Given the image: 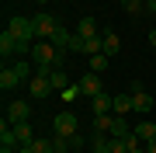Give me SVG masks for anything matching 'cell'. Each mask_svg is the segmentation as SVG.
I'll list each match as a JSON object with an SVG mask.
<instances>
[{"label": "cell", "mask_w": 156, "mask_h": 153, "mask_svg": "<svg viewBox=\"0 0 156 153\" xmlns=\"http://www.w3.org/2000/svg\"><path fill=\"white\" fill-rule=\"evenodd\" d=\"M42 4H45V0H42Z\"/></svg>", "instance_id": "32"}, {"label": "cell", "mask_w": 156, "mask_h": 153, "mask_svg": "<svg viewBox=\"0 0 156 153\" xmlns=\"http://www.w3.org/2000/svg\"><path fill=\"white\" fill-rule=\"evenodd\" d=\"M49 42H52V46H56V49H69L73 35H69V31H66V28H62V24H59V28L52 31V38H49Z\"/></svg>", "instance_id": "14"}, {"label": "cell", "mask_w": 156, "mask_h": 153, "mask_svg": "<svg viewBox=\"0 0 156 153\" xmlns=\"http://www.w3.org/2000/svg\"><path fill=\"white\" fill-rule=\"evenodd\" d=\"M69 52H83V56H87V38L73 35V42H69Z\"/></svg>", "instance_id": "25"}, {"label": "cell", "mask_w": 156, "mask_h": 153, "mask_svg": "<svg viewBox=\"0 0 156 153\" xmlns=\"http://www.w3.org/2000/svg\"><path fill=\"white\" fill-rule=\"evenodd\" d=\"M76 129H80V122H76V115H73V111H59L56 118H52V132H62V136H76Z\"/></svg>", "instance_id": "3"}, {"label": "cell", "mask_w": 156, "mask_h": 153, "mask_svg": "<svg viewBox=\"0 0 156 153\" xmlns=\"http://www.w3.org/2000/svg\"><path fill=\"white\" fill-rule=\"evenodd\" d=\"M111 122H115V111H108V115H94L90 132H111Z\"/></svg>", "instance_id": "11"}, {"label": "cell", "mask_w": 156, "mask_h": 153, "mask_svg": "<svg viewBox=\"0 0 156 153\" xmlns=\"http://www.w3.org/2000/svg\"><path fill=\"white\" fill-rule=\"evenodd\" d=\"M142 7H146V14H153V17H156V0H142Z\"/></svg>", "instance_id": "28"}, {"label": "cell", "mask_w": 156, "mask_h": 153, "mask_svg": "<svg viewBox=\"0 0 156 153\" xmlns=\"http://www.w3.org/2000/svg\"><path fill=\"white\" fill-rule=\"evenodd\" d=\"M132 111H139V115L156 111V97L149 91H142V84H132Z\"/></svg>", "instance_id": "1"}, {"label": "cell", "mask_w": 156, "mask_h": 153, "mask_svg": "<svg viewBox=\"0 0 156 153\" xmlns=\"http://www.w3.org/2000/svg\"><path fill=\"white\" fill-rule=\"evenodd\" d=\"M149 46H153V52H156V28L149 31Z\"/></svg>", "instance_id": "30"}, {"label": "cell", "mask_w": 156, "mask_h": 153, "mask_svg": "<svg viewBox=\"0 0 156 153\" xmlns=\"http://www.w3.org/2000/svg\"><path fill=\"white\" fill-rule=\"evenodd\" d=\"M122 4V11H128V14H142L146 7H142V0H118Z\"/></svg>", "instance_id": "23"}, {"label": "cell", "mask_w": 156, "mask_h": 153, "mask_svg": "<svg viewBox=\"0 0 156 153\" xmlns=\"http://www.w3.org/2000/svg\"><path fill=\"white\" fill-rule=\"evenodd\" d=\"M31 21H35V35H38V42H42V38H52V31L59 28V21H56L49 11H38Z\"/></svg>", "instance_id": "2"}, {"label": "cell", "mask_w": 156, "mask_h": 153, "mask_svg": "<svg viewBox=\"0 0 156 153\" xmlns=\"http://www.w3.org/2000/svg\"><path fill=\"white\" fill-rule=\"evenodd\" d=\"M14 132H17V143H21V146H31V143H35V129H31V122H17Z\"/></svg>", "instance_id": "10"}, {"label": "cell", "mask_w": 156, "mask_h": 153, "mask_svg": "<svg viewBox=\"0 0 156 153\" xmlns=\"http://www.w3.org/2000/svg\"><path fill=\"white\" fill-rule=\"evenodd\" d=\"M118 49H122L118 35L115 31H104V56H118Z\"/></svg>", "instance_id": "17"}, {"label": "cell", "mask_w": 156, "mask_h": 153, "mask_svg": "<svg viewBox=\"0 0 156 153\" xmlns=\"http://www.w3.org/2000/svg\"><path fill=\"white\" fill-rule=\"evenodd\" d=\"M21 80H24V73L17 70V63H14V66H4V70H0V91H11V87H17Z\"/></svg>", "instance_id": "4"}, {"label": "cell", "mask_w": 156, "mask_h": 153, "mask_svg": "<svg viewBox=\"0 0 156 153\" xmlns=\"http://www.w3.org/2000/svg\"><path fill=\"white\" fill-rule=\"evenodd\" d=\"M76 35L80 38H97V21L94 17H83V21L76 24Z\"/></svg>", "instance_id": "13"}, {"label": "cell", "mask_w": 156, "mask_h": 153, "mask_svg": "<svg viewBox=\"0 0 156 153\" xmlns=\"http://www.w3.org/2000/svg\"><path fill=\"white\" fill-rule=\"evenodd\" d=\"M132 132H135V136H139L142 143H149V139L156 136V125H153V122H146V118H142V122H139V125H135V129H132Z\"/></svg>", "instance_id": "15"}, {"label": "cell", "mask_w": 156, "mask_h": 153, "mask_svg": "<svg viewBox=\"0 0 156 153\" xmlns=\"http://www.w3.org/2000/svg\"><path fill=\"white\" fill-rule=\"evenodd\" d=\"M76 84H80V94H87V97H97L101 91H104V87H101V77H97V73H83V77L76 80Z\"/></svg>", "instance_id": "6"}, {"label": "cell", "mask_w": 156, "mask_h": 153, "mask_svg": "<svg viewBox=\"0 0 156 153\" xmlns=\"http://www.w3.org/2000/svg\"><path fill=\"white\" fill-rule=\"evenodd\" d=\"M146 153H156V136H153L149 143H146Z\"/></svg>", "instance_id": "29"}, {"label": "cell", "mask_w": 156, "mask_h": 153, "mask_svg": "<svg viewBox=\"0 0 156 153\" xmlns=\"http://www.w3.org/2000/svg\"><path fill=\"white\" fill-rule=\"evenodd\" d=\"M31 150H35V153H56V146H52V136H49V139H38V136H35Z\"/></svg>", "instance_id": "21"}, {"label": "cell", "mask_w": 156, "mask_h": 153, "mask_svg": "<svg viewBox=\"0 0 156 153\" xmlns=\"http://www.w3.org/2000/svg\"><path fill=\"white\" fill-rule=\"evenodd\" d=\"M115 115H125V111H132V94H115V108H111Z\"/></svg>", "instance_id": "18"}, {"label": "cell", "mask_w": 156, "mask_h": 153, "mask_svg": "<svg viewBox=\"0 0 156 153\" xmlns=\"http://www.w3.org/2000/svg\"><path fill=\"white\" fill-rule=\"evenodd\" d=\"M69 146H73V150H83V146H87V139L76 132V136H69Z\"/></svg>", "instance_id": "26"}, {"label": "cell", "mask_w": 156, "mask_h": 153, "mask_svg": "<svg viewBox=\"0 0 156 153\" xmlns=\"http://www.w3.org/2000/svg\"><path fill=\"white\" fill-rule=\"evenodd\" d=\"M52 146H56V153H69V136H62V132H52Z\"/></svg>", "instance_id": "20"}, {"label": "cell", "mask_w": 156, "mask_h": 153, "mask_svg": "<svg viewBox=\"0 0 156 153\" xmlns=\"http://www.w3.org/2000/svg\"><path fill=\"white\" fill-rule=\"evenodd\" d=\"M17 153H35V150L31 146H17Z\"/></svg>", "instance_id": "31"}, {"label": "cell", "mask_w": 156, "mask_h": 153, "mask_svg": "<svg viewBox=\"0 0 156 153\" xmlns=\"http://www.w3.org/2000/svg\"><path fill=\"white\" fill-rule=\"evenodd\" d=\"M0 56H4V59H11V56H21V42H17L14 35L7 31V28H4V35H0Z\"/></svg>", "instance_id": "7"}, {"label": "cell", "mask_w": 156, "mask_h": 153, "mask_svg": "<svg viewBox=\"0 0 156 153\" xmlns=\"http://www.w3.org/2000/svg\"><path fill=\"white\" fill-rule=\"evenodd\" d=\"M128 132H132V129H128L125 115H115V122H111V132H108V136H118V139H122V136H128Z\"/></svg>", "instance_id": "16"}, {"label": "cell", "mask_w": 156, "mask_h": 153, "mask_svg": "<svg viewBox=\"0 0 156 153\" xmlns=\"http://www.w3.org/2000/svg\"><path fill=\"white\" fill-rule=\"evenodd\" d=\"M62 94H66V101H73V97L80 94V84H69V87H66V91H62Z\"/></svg>", "instance_id": "27"}, {"label": "cell", "mask_w": 156, "mask_h": 153, "mask_svg": "<svg viewBox=\"0 0 156 153\" xmlns=\"http://www.w3.org/2000/svg\"><path fill=\"white\" fill-rule=\"evenodd\" d=\"M90 108H94V115H108V111H111V108H115V97L101 91L97 97H90Z\"/></svg>", "instance_id": "9"}, {"label": "cell", "mask_w": 156, "mask_h": 153, "mask_svg": "<svg viewBox=\"0 0 156 153\" xmlns=\"http://www.w3.org/2000/svg\"><path fill=\"white\" fill-rule=\"evenodd\" d=\"M90 146H94V153H111V136L108 132H94L90 136Z\"/></svg>", "instance_id": "12"}, {"label": "cell", "mask_w": 156, "mask_h": 153, "mask_svg": "<svg viewBox=\"0 0 156 153\" xmlns=\"http://www.w3.org/2000/svg\"><path fill=\"white\" fill-rule=\"evenodd\" d=\"M108 63H111V56H104V52H97V56H90V73H104Z\"/></svg>", "instance_id": "19"}, {"label": "cell", "mask_w": 156, "mask_h": 153, "mask_svg": "<svg viewBox=\"0 0 156 153\" xmlns=\"http://www.w3.org/2000/svg\"><path fill=\"white\" fill-rule=\"evenodd\" d=\"M49 80H52V87H56V91H66V87H69V84H66V70H52Z\"/></svg>", "instance_id": "22"}, {"label": "cell", "mask_w": 156, "mask_h": 153, "mask_svg": "<svg viewBox=\"0 0 156 153\" xmlns=\"http://www.w3.org/2000/svg\"><path fill=\"white\" fill-rule=\"evenodd\" d=\"M28 91H31V97H45V94L56 91V87H52L49 77H31V80H28Z\"/></svg>", "instance_id": "8"}, {"label": "cell", "mask_w": 156, "mask_h": 153, "mask_svg": "<svg viewBox=\"0 0 156 153\" xmlns=\"http://www.w3.org/2000/svg\"><path fill=\"white\" fill-rule=\"evenodd\" d=\"M28 115H31V108L24 104V101H11V104H7V115H4V118L11 122V125H17V122H28Z\"/></svg>", "instance_id": "5"}, {"label": "cell", "mask_w": 156, "mask_h": 153, "mask_svg": "<svg viewBox=\"0 0 156 153\" xmlns=\"http://www.w3.org/2000/svg\"><path fill=\"white\" fill-rule=\"evenodd\" d=\"M111 153H128V139H125V136H122V139L111 136Z\"/></svg>", "instance_id": "24"}]
</instances>
